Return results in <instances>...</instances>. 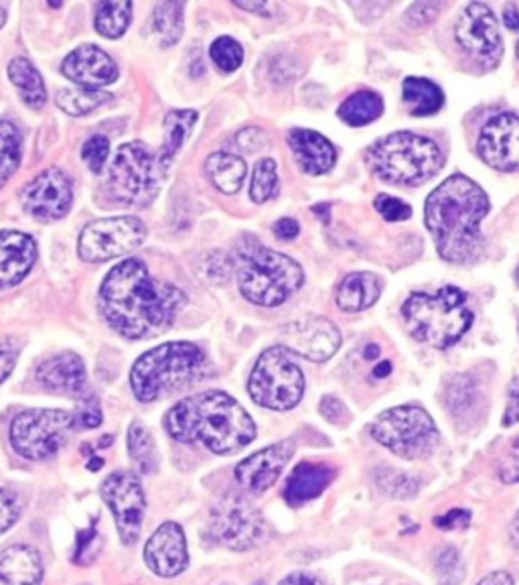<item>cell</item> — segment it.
<instances>
[{
	"instance_id": "obj_1",
	"label": "cell",
	"mask_w": 519,
	"mask_h": 585,
	"mask_svg": "<svg viewBox=\"0 0 519 585\" xmlns=\"http://www.w3.org/2000/svg\"><path fill=\"white\" fill-rule=\"evenodd\" d=\"M187 303L181 289L156 281L139 258L116 265L99 289V309L108 326L128 340L155 338L175 324Z\"/></svg>"
},
{
	"instance_id": "obj_2",
	"label": "cell",
	"mask_w": 519,
	"mask_h": 585,
	"mask_svg": "<svg viewBox=\"0 0 519 585\" xmlns=\"http://www.w3.org/2000/svg\"><path fill=\"white\" fill-rule=\"evenodd\" d=\"M489 214V198L467 175H450L426 200V229L438 255L457 265L481 257L483 236L479 224Z\"/></svg>"
},
{
	"instance_id": "obj_3",
	"label": "cell",
	"mask_w": 519,
	"mask_h": 585,
	"mask_svg": "<svg viewBox=\"0 0 519 585\" xmlns=\"http://www.w3.org/2000/svg\"><path fill=\"white\" fill-rule=\"evenodd\" d=\"M163 423L173 440L203 443L213 454L238 452L256 437L252 417L222 390H205L179 400Z\"/></svg>"
},
{
	"instance_id": "obj_4",
	"label": "cell",
	"mask_w": 519,
	"mask_h": 585,
	"mask_svg": "<svg viewBox=\"0 0 519 585\" xmlns=\"http://www.w3.org/2000/svg\"><path fill=\"white\" fill-rule=\"evenodd\" d=\"M234 265L241 295L256 305L276 307L305 283V272L296 260L268 250L250 236L236 246Z\"/></svg>"
},
{
	"instance_id": "obj_5",
	"label": "cell",
	"mask_w": 519,
	"mask_h": 585,
	"mask_svg": "<svg viewBox=\"0 0 519 585\" xmlns=\"http://www.w3.org/2000/svg\"><path fill=\"white\" fill-rule=\"evenodd\" d=\"M402 315L416 340L438 350L455 346L473 324L469 297L463 289L457 286L410 295L402 307Z\"/></svg>"
},
{
	"instance_id": "obj_6",
	"label": "cell",
	"mask_w": 519,
	"mask_h": 585,
	"mask_svg": "<svg viewBox=\"0 0 519 585\" xmlns=\"http://www.w3.org/2000/svg\"><path fill=\"white\" fill-rule=\"evenodd\" d=\"M205 366L208 358L196 343H163L137 360L130 385L137 399L153 402L203 378Z\"/></svg>"
},
{
	"instance_id": "obj_7",
	"label": "cell",
	"mask_w": 519,
	"mask_h": 585,
	"mask_svg": "<svg viewBox=\"0 0 519 585\" xmlns=\"http://www.w3.org/2000/svg\"><path fill=\"white\" fill-rule=\"evenodd\" d=\"M367 163L384 182L416 187L433 179L445 165L440 147L414 132H393L371 144Z\"/></svg>"
},
{
	"instance_id": "obj_8",
	"label": "cell",
	"mask_w": 519,
	"mask_h": 585,
	"mask_svg": "<svg viewBox=\"0 0 519 585\" xmlns=\"http://www.w3.org/2000/svg\"><path fill=\"white\" fill-rule=\"evenodd\" d=\"M248 393L256 405L272 411H288L305 395V376L284 346L268 348L253 366Z\"/></svg>"
},
{
	"instance_id": "obj_9",
	"label": "cell",
	"mask_w": 519,
	"mask_h": 585,
	"mask_svg": "<svg viewBox=\"0 0 519 585\" xmlns=\"http://www.w3.org/2000/svg\"><path fill=\"white\" fill-rule=\"evenodd\" d=\"M371 435L379 445L404 459L433 456L440 442L433 417L416 405H402L384 411L376 419Z\"/></svg>"
},
{
	"instance_id": "obj_10",
	"label": "cell",
	"mask_w": 519,
	"mask_h": 585,
	"mask_svg": "<svg viewBox=\"0 0 519 585\" xmlns=\"http://www.w3.org/2000/svg\"><path fill=\"white\" fill-rule=\"evenodd\" d=\"M163 177L165 173L161 172L158 161L146 144L127 143L116 151L108 189L114 200L142 208L155 200Z\"/></svg>"
},
{
	"instance_id": "obj_11",
	"label": "cell",
	"mask_w": 519,
	"mask_h": 585,
	"mask_svg": "<svg viewBox=\"0 0 519 585\" xmlns=\"http://www.w3.org/2000/svg\"><path fill=\"white\" fill-rule=\"evenodd\" d=\"M73 429V414L57 409H28L14 417L11 443L19 456L42 461L56 456Z\"/></svg>"
},
{
	"instance_id": "obj_12",
	"label": "cell",
	"mask_w": 519,
	"mask_h": 585,
	"mask_svg": "<svg viewBox=\"0 0 519 585\" xmlns=\"http://www.w3.org/2000/svg\"><path fill=\"white\" fill-rule=\"evenodd\" d=\"M211 535L234 551H248L267 537L262 513L239 494H227L211 511Z\"/></svg>"
},
{
	"instance_id": "obj_13",
	"label": "cell",
	"mask_w": 519,
	"mask_h": 585,
	"mask_svg": "<svg viewBox=\"0 0 519 585\" xmlns=\"http://www.w3.org/2000/svg\"><path fill=\"white\" fill-rule=\"evenodd\" d=\"M146 238V226L134 215L102 218L85 226L80 236V257L106 262L137 250Z\"/></svg>"
},
{
	"instance_id": "obj_14",
	"label": "cell",
	"mask_w": 519,
	"mask_h": 585,
	"mask_svg": "<svg viewBox=\"0 0 519 585\" xmlns=\"http://www.w3.org/2000/svg\"><path fill=\"white\" fill-rule=\"evenodd\" d=\"M102 499L113 511L118 535L125 545H134L141 537L146 499L141 480L132 471H114L102 484Z\"/></svg>"
},
{
	"instance_id": "obj_15",
	"label": "cell",
	"mask_w": 519,
	"mask_h": 585,
	"mask_svg": "<svg viewBox=\"0 0 519 585\" xmlns=\"http://www.w3.org/2000/svg\"><path fill=\"white\" fill-rule=\"evenodd\" d=\"M457 42L464 54L477 59L479 63L495 68L504 56V42L497 19L492 9L483 2H471L457 23Z\"/></svg>"
},
{
	"instance_id": "obj_16",
	"label": "cell",
	"mask_w": 519,
	"mask_h": 585,
	"mask_svg": "<svg viewBox=\"0 0 519 585\" xmlns=\"http://www.w3.org/2000/svg\"><path fill=\"white\" fill-rule=\"evenodd\" d=\"M282 346L310 362H325L333 356L341 346V331L325 317L307 315L284 326L281 331Z\"/></svg>"
},
{
	"instance_id": "obj_17",
	"label": "cell",
	"mask_w": 519,
	"mask_h": 585,
	"mask_svg": "<svg viewBox=\"0 0 519 585\" xmlns=\"http://www.w3.org/2000/svg\"><path fill=\"white\" fill-rule=\"evenodd\" d=\"M23 206L37 220H59L70 212L73 201L70 177L61 169H47L23 189Z\"/></svg>"
},
{
	"instance_id": "obj_18",
	"label": "cell",
	"mask_w": 519,
	"mask_h": 585,
	"mask_svg": "<svg viewBox=\"0 0 519 585\" xmlns=\"http://www.w3.org/2000/svg\"><path fill=\"white\" fill-rule=\"evenodd\" d=\"M479 157L497 172H519V116H493L479 134Z\"/></svg>"
},
{
	"instance_id": "obj_19",
	"label": "cell",
	"mask_w": 519,
	"mask_h": 585,
	"mask_svg": "<svg viewBox=\"0 0 519 585\" xmlns=\"http://www.w3.org/2000/svg\"><path fill=\"white\" fill-rule=\"evenodd\" d=\"M144 561L161 577H177L189 565V549L181 525L167 520L144 545Z\"/></svg>"
},
{
	"instance_id": "obj_20",
	"label": "cell",
	"mask_w": 519,
	"mask_h": 585,
	"mask_svg": "<svg viewBox=\"0 0 519 585\" xmlns=\"http://www.w3.org/2000/svg\"><path fill=\"white\" fill-rule=\"evenodd\" d=\"M293 454H295V442L286 440V442L274 443L267 449L239 461L236 478L239 484L250 490L252 494H264L268 488L276 484V480L281 478L282 470L286 468Z\"/></svg>"
},
{
	"instance_id": "obj_21",
	"label": "cell",
	"mask_w": 519,
	"mask_h": 585,
	"mask_svg": "<svg viewBox=\"0 0 519 585\" xmlns=\"http://www.w3.org/2000/svg\"><path fill=\"white\" fill-rule=\"evenodd\" d=\"M63 73L82 87L108 86L118 80V66L96 45L73 49L63 61Z\"/></svg>"
},
{
	"instance_id": "obj_22",
	"label": "cell",
	"mask_w": 519,
	"mask_h": 585,
	"mask_svg": "<svg viewBox=\"0 0 519 585\" xmlns=\"http://www.w3.org/2000/svg\"><path fill=\"white\" fill-rule=\"evenodd\" d=\"M37 260V244L23 232H0V286L19 285Z\"/></svg>"
},
{
	"instance_id": "obj_23",
	"label": "cell",
	"mask_w": 519,
	"mask_h": 585,
	"mask_svg": "<svg viewBox=\"0 0 519 585\" xmlns=\"http://www.w3.org/2000/svg\"><path fill=\"white\" fill-rule=\"evenodd\" d=\"M288 144L295 153L298 165L303 167V172L310 173V175H323L329 169H333L338 161L335 147L315 130H291Z\"/></svg>"
},
{
	"instance_id": "obj_24",
	"label": "cell",
	"mask_w": 519,
	"mask_h": 585,
	"mask_svg": "<svg viewBox=\"0 0 519 585\" xmlns=\"http://www.w3.org/2000/svg\"><path fill=\"white\" fill-rule=\"evenodd\" d=\"M37 378L45 388L51 390L82 393L87 381L84 360L73 352H63L59 356L49 358L37 368Z\"/></svg>"
},
{
	"instance_id": "obj_25",
	"label": "cell",
	"mask_w": 519,
	"mask_h": 585,
	"mask_svg": "<svg viewBox=\"0 0 519 585\" xmlns=\"http://www.w3.org/2000/svg\"><path fill=\"white\" fill-rule=\"evenodd\" d=\"M43 561L28 545H13L0 553V585H42Z\"/></svg>"
},
{
	"instance_id": "obj_26",
	"label": "cell",
	"mask_w": 519,
	"mask_h": 585,
	"mask_svg": "<svg viewBox=\"0 0 519 585\" xmlns=\"http://www.w3.org/2000/svg\"><path fill=\"white\" fill-rule=\"evenodd\" d=\"M335 470L325 464H300L288 476L284 485V500L291 506H300L309 500L321 496L325 488L333 482Z\"/></svg>"
},
{
	"instance_id": "obj_27",
	"label": "cell",
	"mask_w": 519,
	"mask_h": 585,
	"mask_svg": "<svg viewBox=\"0 0 519 585\" xmlns=\"http://www.w3.org/2000/svg\"><path fill=\"white\" fill-rule=\"evenodd\" d=\"M381 285L371 272H351L338 291V305L343 312H364L379 300Z\"/></svg>"
},
{
	"instance_id": "obj_28",
	"label": "cell",
	"mask_w": 519,
	"mask_h": 585,
	"mask_svg": "<svg viewBox=\"0 0 519 585\" xmlns=\"http://www.w3.org/2000/svg\"><path fill=\"white\" fill-rule=\"evenodd\" d=\"M205 172L210 175L213 186L224 191L225 196H232L238 194L239 187L246 179L248 167L244 159L234 153H213L205 163Z\"/></svg>"
},
{
	"instance_id": "obj_29",
	"label": "cell",
	"mask_w": 519,
	"mask_h": 585,
	"mask_svg": "<svg viewBox=\"0 0 519 585\" xmlns=\"http://www.w3.org/2000/svg\"><path fill=\"white\" fill-rule=\"evenodd\" d=\"M196 122V110H173L167 115V118H165V143H163L161 153L156 155L161 172L167 173L170 161L177 155V151L181 149L182 141L189 137V132H191Z\"/></svg>"
},
{
	"instance_id": "obj_30",
	"label": "cell",
	"mask_w": 519,
	"mask_h": 585,
	"mask_svg": "<svg viewBox=\"0 0 519 585\" xmlns=\"http://www.w3.org/2000/svg\"><path fill=\"white\" fill-rule=\"evenodd\" d=\"M9 78L13 82L16 90L21 92L23 101L27 102V106L39 110L47 102V92L43 86L42 73L37 72V68L25 58H16L11 61L9 66Z\"/></svg>"
},
{
	"instance_id": "obj_31",
	"label": "cell",
	"mask_w": 519,
	"mask_h": 585,
	"mask_svg": "<svg viewBox=\"0 0 519 585\" xmlns=\"http://www.w3.org/2000/svg\"><path fill=\"white\" fill-rule=\"evenodd\" d=\"M404 102L414 116H430L438 113L445 104L443 90L424 78H406L402 86Z\"/></svg>"
},
{
	"instance_id": "obj_32",
	"label": "cell",
	"mask_w": 519,
	"mask_h": 585,
	"mask_svg": "<svg viewBox=\"0 0 519 585\" xmlns=\"http://www.w3.org/2000/svg\"><path fill=\"white\" fill-rule=\"evenodd\" d=\"M381 113H384V102L379 98V94L362 90L351 94L350 98L341 104L339 118L350 127H365L378 120Z\"/></svg>"
},
{
	"instance_id": "obj_33",
	"label": "cell",
	"mask_w": 519,
	"mask_h": 585,
	"mask_svg": "<svg viewBox=\"0 0 519 585\" xmlns=\"http://www.w3.org/2000/svg\"><path fill=\"white\" fill-rule=\"evenodd\" d=\"M110 98V94L94 87H63L57 92V106L68 115L84 116L94 113Z\"/></svg>"
},
{
	"instance_id": "obj_34",
	"label": "cell",
	"mask_w": 519,
	"mask_h": 585,
	"mask_svg": "<svg viewBox=\"0 0 519 585\" xmlns=\"http://www.w3.org/2000/svg\"><path fill=\"white\" fill-rule=\"evenodd\" d=\"M132 19V2H99L98 11H96V30L99 35L108 37V39H118L125 35V31L130 25Z\"/></svg>"
},
{
	"instance_id": "obj_35",
	"label": "cell",
	"mask_w": 519,
	"mask_h": 585,
	"mask_svg": "<svg viewBox=\"0 0 519 585\" xmlns=\"http://www.w3.org/2000/svg\"><path fill=\"white\" fill-rule=\"evenodd\" d=\"M128 452L141 473H151L156 468V445L153 435L142 423H132L128 431Z\"/></svg>"
},
{
	"instance_id": "obj_36",
	"label": "cell",
	"mask_w": 519,
	"mask_h": 585,
	"mask_svg": "<svg viewBox=\"0 0 519 585\" xmlns=\"http://www.w3.org/2000/svg\"><path fill=\"white\" fill-rule=\"evenodd\" d=\"M21 132L19 129L2 120L0 122V187L9 182V177L19 169L21 163Z\"/></svg>"
},
{
	"instance_id": "obj_37",
	"label": "cell",
	"mask_w": 519,
	"mask_h": 585,
	"mask_svg": "<svg viewBox=\"0 0 519 585\" xmlns=\"http://www.w3.org/2000/svg\"><path fill=\"white\" fill-rule=\"evenodd\" d=\"M182 2H161L155 9V31L163 39V47L175 45L181 39Z\"/></svg>"
},
{
	"instance_id": "obj_38",
	"label": "cell",
	"mask_w": 519,
	"mask_h": 585,
	"mask_svg": "<svg viewBox=\"0 0 519 585\" xmlns=\"http://www.w3.org/2000/svg\"><path fill=\"white\" fill-rule=\"evenodd\" d=\"M279 194V175H276V163L272 159H262L256 163L252 175V186H250V198L256 203H264L272 200Z\"/></svg>"
},
{
	"instance_id": "obj_39",
	"label": "cell",
	"mask_w": 519,
	"mask_h": 585,
	"mask_svg": "<svg viewBox=\"0 0 519 585\" xmlns=\"http://www.w3.org/2000/svg\"><path fill=\"white\" fill-rule=\"evenodd\" d=\"M211 59L222 72H236L244 61L241 45L232 37H220L211 45Z\"/></svg>"
},
{
	"instance_id": "obj_40",
	"label": "cell",
	"mask_w": 519,
	"mask_h": 585,
	"mask_svg": "<svg viewBox=\"0 0 519 585\" xmlns=\"http://www.w3.org/2000/svg\"><path fill=\"white\" fill-rule=\"evenodd\" d=\"M379 490L392 499H412L418 492L416 480L398 470H384L378 476Z\"/></svg>"
},
{
	"instance_id": "obj_41",
	"label": "cell",
	"mask_w": 519,
	"mask_h": 585,
	"mask_svg": "<svg viewBox=\"0 0 519 585\" xmlns=\"http://www.w3.org/2000/svg\"><path fill=\"white\" fill-rule=\"evenodd\" d=\"M108 155H110V143L102 134H96L90 141H85L84 149H82V157L87 163V167L94 173H99L104 169Z\"/></svg>"
},
{
	"instance_id": "obj_42",
	"label": "cell",
	"mask_w": 519,
	"mask_h": 585,
	"mask_svg": "<svg viewBox=\"0 0 519 585\" xmlns=\"http://www.w3.org/2000/svg\"><path fill=\"white\" fill-rule=\"evenodd\" d=\"M376 210H378L379 215L388 222H404L410 215H412V208L408 206L406 201L398 200V198H392V196H386L381 194L374 201Z\"/></svg>"
},
{
	"instance_id": "obj_43",
	"label": "cell",
	"mask_w": 519,
	"mask_h": 585,
	"mask_svg": "<svg viewBox=\"0 0 519 585\" xmlns=\"http://www.w3.org/2000/svg\"><path fill=\"white\" fill-rule=\"evenodd\" d=\"M73 414V429H96L102 423V409L96 399H87L80 402Z\"/></svg>"
},
{
	"instance_id": "obj_44",
	"label": "cell",
	"mask_w": 519,
	"mask_h": 585,
	"mask_svg": "<svg viewBox=\"0 0 519 585\" xmlns=\"http://www.w3.org/2000/svg\"><path fill=\"white\" fill-rule=\"evenodd\" d=\"M21 514V504L13 492L0 488V535L13 527Z\"/></svg>"
},
{
	"instance_id": "obj_45",
	"label": "cell",
	"mask_w": 519,
	"mask_h": 585,
	"mask_svg": "<svg viewBox=\"0 0 519 585\" xmlns=\"http://www.w3.org/2000/svg\"><path fill=\"white\" fill-rule=\"evenodd\" d=\"M438 13H440L438 2H416L408 9L406 21L414 27H424V25L433 23Z\"/></svg>"
},
{
	"instance_id": "obj_46",
	"label": "cell",
	"mask_w": 519,
	"mask_h": 585,
	"mask_svg": "<svg viewBox=\"0 0 519 585\" xmlns=\"http://www.w3.org/2000/svg\"><path fill=\"white\" fill-rule=\"evenodd\" d=\"M19 352H21V346L14 340H0V383L7 381L9 374L14 371Z\"/></svg>"
},
{
	"instance_id": "obj_47",
	"label": "cell",
	"mask_w": 519,
	"mask_h": 585,
	"mask_svg": "<svg viewBox=\"0 0 519 585\" xmlns=\"http://www.w3.org/2000/svg\"><path fill=\"white\" fill-rule=\"evenodd\" d=\"M435 525L443 530H452V528H464L471 525V513L463 511V508H455L445 516H438L435 520Z\"/></svg>"
},
{
	"instance_id": "obj_48",
	"label": "cell",
	"mask_w": 519,
	"mask_h": 585,
	"mask_svg": "<svg viewBox=\"0 0 519 585\" xmlns=\"http://www.w3.org/2000/svg\"><path fill=\"white\" fill-rule=\"evenodd\" d=\"M516 423H519V376L509 385V402L504 414V428H511Z\"/></svg>"
},
{
	"instance_id": "obj_49",
	"label": "cell",
	"mask_w": 519,
	"mask_h": 585,
	"mask_svg": "<svg viewBox=\"0 0 519 585\" xmlns=\"http://www.w3.org/2000/svg\"><path fill=\"white\" fill-rule=\"evenodd\" d=\"M236 141H238L241 151H258V149H262V143L267 141V137L260 129H246L239 132Z\"/></svg>"
},
{
	"instance_id": "obj_50",
	"label": "cell",
	"mask_w": 519,
	"mask_h": 585,
	"mask_svg": "<svg viewBox=\"0 0 519 585\" xmlns=\"http://www.w3.org/2000/svg\"><path fill=\"white\" fill-rule=\"evenodd\" d=\"M321 413H323L325 419L331 421V423H339V421H343V419L347 417V411H345L343 402L335 399V397H325V399L321 400Z\"/></svg>"
},
{
	"instance_id": "obj_51",
	"label": "cell",
	"mask_w": 519,
	"mask_h": 585,
	"mask_svg": "<svg viewBox=\"0 0 519 585\" xmlns=\"http://www.w3.org/2000/svg\"><path fill=\"white\" fill-rule=\"evenodd\" d=\"M300 232V226L298 222L293 220V218H282L276 224H274V234L281 238V241H293L298 236Z\"/></svg>"
},
{
	"instance_id": "obj_52",
	"label": "cell",
	"mask_w": 519,
	"mask_h": 585,
	"mask_svg": "<svg viewBox=\"0 0 519 585\" xmlns=\"http://www.w3.org/2000/svg\"><path fill=\"white\" fill-rule=\"evenodd\" d=\"M499 478L506 484L519 482V456L507 457L506 461L502 464V468H499Z\"/></svg>"
},
{
	"instance_id": "obj_53",
	"label": "cell",
	"mask_w": 519,
	"mask_h": 585,
	"mask_svg": "<svg viewBox=\"0 0 519 585\" xmlns=\"http://www.w3.org/2000/svg\"><path fill=\"white\" fill-rule=\"evenodd\" d=\"M279 585H325V582L307 571H296V573H291L288 577H284Z\"/></svg>"
},
{
	"instance_id": "obj_54",
	"label": "cell",
	"mask_w": 519,
	"mask_h": 585,
	"mask_svg": "<svg viewBox=\"0 0 519 585\" xmlns=\"http://www.w3.org/2000/svg\"><path fill=\"white\" fill-rule=\"evenodd\" d=\"M477 585H514V577L507 571H493L487 577H483Z\"/></svg>"
},
{
	"instance_id": "obj_55",
	"label": "cell",
	"mask_w": 519,
	"mask_h": 585,
	"mask_svg": "<svg viewBox=\"0 0 519 585\" xmlns=\"http://www.w3.org/2000/svg\"><path fill=\"white\" fill-rule=\"evenodd\" d=\"M504 23L507 30L519 31V11L516 7H507L504 13Z\"/></svg>"
},
{
	"instance_id": "obj_56",
	"label": "cell",
	"mask_w": 519,
	"mask_h": 585,
	"mask_svg": "<svg viewBox=\"0 0 519 585\" xmlns=\"http://www.w3.org/2000/svg\"><path fill=\"white\" fill-rule=\"evenodd\" d=\"M509 541L514 545V549L519 553V513L516 514L511 527H509Z\"/></svg>"
},
{
	"instance_id": "obj_57",
	"label": "cell",
	"mask_w": 519,
	"mask_h": 585,
	"mask_svg": "<svg viewBox=\"0 0 519 585\" xmlns=\"http://www.w3.org/2000/svg\"><path fill=\"white\" fill-rule=\"evenodd\" d=\"M239 9H246V11H252V13H267L268 4L267 2H236Z\"/></svg>"
},
{
	"instance_id": "obj_58",
	"label": "cell",
	"mask_w": 519,
	"mask_h": 585,
	"mask_svg": "<svg viewBox=\"0 0 519 585\" xmlns=\"http://www.w3.org/2000/svg\"><path fill=\"white\" fill-rule=\"evenodd\" d=\"M390 372H392V364H390V362H384L381 366L376 368V376H378V378H384V376H388Z\"/></svg>"
},
{
	"instance_id": "obj_59",
	"label": "cell",
	"mask_w": 519,
	"mask_h": 585,
	"mask_svg": "<svg viewBox=\"0 0 519 585\" xmlns=\"http://www.w3.org/2000/svg\"><path fill=\"white\" fill-rule=\"evenodd\" d=\"M378 346H369V348H367V352H365V356L367 358H371V356H378Z\"/></svg>"
},
{
	"instance_id": "obj_60",
	"label": "cell",
	"mask_w": 519,
	"mask_h": 585,
	"mask_svg": "<svg viewBox=\"0 0 519 585\" xmlns=\"http://www.w3.org/2000/svg\"><path fill=\"white\" fill-rule=\"evenodd\" d=\"M518 58H519V42H518Z\"/></svg>"
},
{
	"instance_id": "obj_61",
	"label": "cell",
	"mask_w": 519,
	"mask_h": 585,
	"mask_svg": "<svg viewBox=\"0 0 519 585\" xmlns=\"http://www.w3.org/2000/svg\"><path fill=\"white\" fill-rule=\"evenodd\" d=\"M518 283H519V269H518Z\"/></svg>"
}]
</instances>
